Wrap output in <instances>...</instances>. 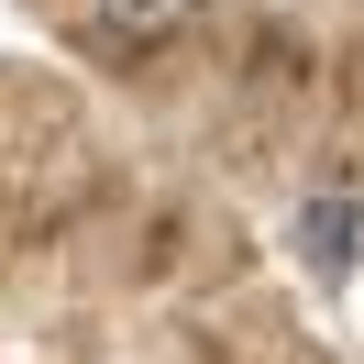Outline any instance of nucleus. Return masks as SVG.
Returning a JSON list of instances; mask_svg holds the SVG:
<instances>
[{
  "instance_id": "2",
  "label": "nucleus",
  "mask_w": 364,
  "mask_h": 364,
  "mask_svg": "<svg viewBox=\"0 0 364 364\" xmlns=\"http://www.w3.org/2000/svg\"><path fill=\"white\" fill-rule=\"evenodd\" d=\"M188 11L199 0H89V33H100V55H155L188 33Z\"/></svg>"
},
{
  "instance_id": "1",
  "label": "nucleus",
  "mask_w": 364,
  "mask_h": 364,
  "mask_svg": "<svg viewBox=\"0 0 364 364\" xmlns=\"http://www.w3.org/2000/svg\"><path fill=\"white\" fill-rule=\"evenodd\" d=\"M298 265H309L320 287H342V276L364 265V210L342 199V188H320V199L298 210Z\"/></svg>"
}]
</instances>
